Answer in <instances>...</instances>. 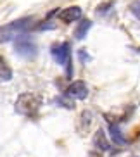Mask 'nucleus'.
<instances>
[{
    "label": "nucleus",
    "instance_id": "0eeeda50",
    "mask_svg": "<svg viewBox=\"0 0 140 157\" xmlns=\"http://www.w3.org/2000/svg\"><path fill=\"white\" fill-rule=\"evenodd\" d=\"M109 135H111V140L116 143V145H126V143H128V138L123 135L121 128L118 124H109Z\"/></svg>",
    "mask_w": 140,
    "mask_h": 157
},
{
    "label": "nucleus",
    "instance_id": "f257e3e1",
    "mask_svg": "<svg viewBox=\"0 0 140 157\" xmlns=\"http://www.w3.org/2000/svg\"><path fill=\"white\" fill-rule=\"evenodd\" d=\"M33 26V17H21L0 26V42H10L19 35L28 33Z\"/></svg>",
    "mask_w": 140,
    "mask_h": 157
},
{
    "label": "nucleus",
    "instance_id": "9d476101",
    "mask_svg": "<svg viewBox=\"0 0 140 157\" xmlns=\"http://www.w3.org/2000/svg\"><path fill=\"white\" fill-rule=\"evenodd\" d=\"M10 78H12V71L7 66L4 57H0V81H9Z\"/></svg>",
    "mask_w": 140,
    "mask_h": 157
},
{
    "label": "nucleus",
    "instance_id": "39448f33",
    "mask_svg": "<svg viewBox=\"0 0 140 157\" xmlns=\"http://www.w3.org/2000/svg\"><path fill=\"white\" fill-rule=\"evenodd\" d=\"M66 93L73 98L83 100V98H87V95H88V88H87V83H85V81H73V83L68 86Z\"/></svg>",
    "mask_w": 140,
    "mask_h": 157
},
{
    "label": "nucleus",
    "instance_id": "6e6552de",
    "mask_svg": "<svg viewBox=\"0 0 140 157\" xmlns=\"http://www.w3.org/2000/svg\"><path fill=\"white\" fill-rule=\"evenodd\" d=\"M93 142H95L97 148H100V150H104V152L111 150V143L107 142V138H106L104 129H97V133H95V136H93Z\"/></svg>",
    "mask_w": 140,
    "mask_h": 157
},
{
    "label": "nucleus",
    "instance_id": "f03ea898",
    "mask_svg": "<svg viewBox=\"0 0 140 157\" xmlns=\"http://www.w3.org/2000/svg\"><path fill=\"white\" fill-rule=\"evenodd\" d=\"M42 97L37 93H23L16 100V112L26 116V117H35L42 107Z\"/></svg>",
    "mask_w": 140,
    "mask_h": 157
},
{
    "label": "nucleus",
    "instance_id": "1a4fd4ad",
    "mask_svg": "<svg viewBox=\"0 0 140 157\" xmlns=\"http://www.w3.org/2000/svg\"><path fill=\"white\" fill-rule=\"evenodd\" d=\"M90 28H92V21H90V19H80L78 28H76V31H75L76 40H83V38L87 36V33H88Z\"/></svg>",
    "mask_w": 140,
    "mask_h": 157
},
{
    "label": "nucleus",
    "instance_id": "9b49d317",
    "mask_svg": "<svg viewBox=\"0 0 140 157\" xmlns=\"http://www.w3.org/2000/svg\"><path fill=\"white\" fill-rule=\"evenodd\" d=\"M130 10H131V14L135 16L137 19H140V0H133V2H131Z\"/></svg>",
    "mask_w": 140,
    "mask_h": 157
},
{
    "label": "nucleus",
    "instance_id": "20e7f679",
    "mask_svg": "<svg viewBox=\"0 0 140 157\" xmlns=\"http://www.w3.org/2000/svg\"><path fill=\"white\" fill-rule=\"evenodd\" d=\"M50 56L54 57V60H56L59 66H64L69 62L71 59V47L68 42H62V43H54V45L50 47Z\"/></svg>",
    "mask_w": 140,
    "mask_h": 157
},
{
    "label": "nucleus",
    "instance_id": "423d86ee",
    "mask_svg": "<svg viewBox=\"0 0 140 157\" xmlns=\"http://www.w3.org/2000/svg\"><path fill=\"white\" fill-rule=\"evenodd\" d=\"M80 17H81V9H80L78 5L66 7V9L61 10V14H59V19L64 21V23H75V21H78Z\"/></svg>",
    "mask_w": 140,
    "mask_h": 157
},
{
    "label": "nucleus",
    "instance_id": "7ed1b4c3",
    "mask_svg": "<svg viewBox=\"0 0 140 157\" xmlns=\"http://www.w3.org/2000/svg\"><path fill=\"white\" fill-rule=\"evenodd\" d=\"M14 50H16V54H18V56L24 57V59H28V60L35 59V57H37V54H38L37 45L33 43V40L28 36V35H26V33H24V35H19V36L16 38Z\"/></svg>",
    "mask_w": 140,
    "mask_h": 157
}]
</instances>
